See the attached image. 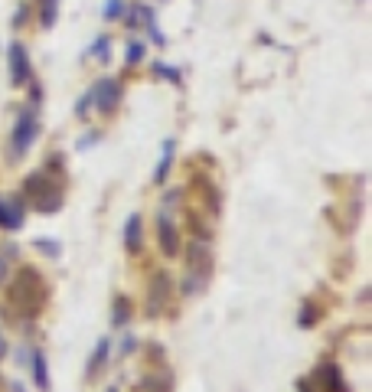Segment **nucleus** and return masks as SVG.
Here are the masks:
<instances>
[{
    "label": "nucleus",
    "mask_w": 372,
    "mask_h": 392,
    "mask_svg": "<svg viewBox=\"0 0 372 392\" xmlns=\"http://www.w3.org/2000/svg\"><path fill=\"white\" fill-rule=\"evenodd\" d=\"M147 33H150V39H154L157 46H167V37H163L161 30H157V23H150V26H147Z\"/></svg>",
    "instance_id": "obj_23"
},
{
    "label": "nucleus",
    "mask_w": 372,
    "mask_h": 392,
    "mask_svg": "<svg viewBox=\"0 0 372 392\" xmlns=\"http://www.w3.org/2000/svg\"><path fill=\"white\" fill-rule=\"evenodd\" d=\"M39 135V121L33 111H23L20 118H17V124H13L10 131V160H20L33 147V141H37Z\"/></svg>",
    "instance_id": "obj_4"
},
{
    "label": "nucleus",
    "mask_w": 372,
    "mask_h": 392,
    "mask_svg": "<svg viewBox=\"0 0 372 392\" xmlns=\"http://www.w3.org/2000/svg\"><path fill=\"white\" fill-rule=\"evenodd\" d=\"M154 75H161V79H170V82H180V72H176L174 66H163V62H157V66H154Z\"/></svg>",
    "instance_id": "obj_21"
},
{
    "label": "nucleus",
    "mask_w": 372,
    "mask_h": 392,
    "mask_svg": "<svg viewBox=\"0 0 372 392\" xmlns=\"http://www.w3.org/2000/svg\"><path fill=\"white\" fill-rule=\"evenodd\" d=\"M124 245H127V252H141V216L137 213H131L124 222Z\"/></svg>",
    "instance_id": "obj_11"
},
{
    "label": "nucleus",
    "mask_w": 372,
    "mask_h": 392,
    "mask_svg": "<svg viewBox=\"0 0 372 392\" xmlns=\"http://www.w3.org/2000/svg\"><path fill=\"white\" fill-rule=\"evenodd\" d=\"M157 242H161V252L167 258H176L180 255V233H176V226L170 219H163L161 216V222H157Z\"/></svg>",
    "instance_id": "obj_8"
},
{
    "label": "nucleus",
    "mask_w": 372,
    "mask_h": 392,
    "mask_svg": "<svg viewBox=\"0 0 372 392\" xmlns=\"http://www.w3.org/2000/svg\"><path fill=\"white\" fill-rule=\"evenodd\" d=\"M212 278V248L206 239H196L189 242V252H186V282H183V294H199L206 291V284Z\"/></svg>",
    "instance_id": "obj_2"
},
{
    "label": "nucleus",
    "mask_w": 372,
    "mask_h": 392,
    "mask_svg": "<svg viewBox=\"0 0 372 392\" xmlns=\"http://www.w3.org/2000/svg\"><path fill=\"white\" fill-rule=\"evenodd\" d=\"M101 17L112 23V20H121L124 17V0H105V10H101Z\"/></svg>",
    "instance_id": "obj_18"
},
{
    "label": "nucleus",
    "mask_w": 372,
    "mask_h": 392,
    "mask_svg": "<svg viewBox=\"0 0 372 392\" xmlns=\"http://www.w3.org/2000/svg\"><path fill=\"white\" fill-rule=\"evenodd\" d=\"M7 301L17 314H23V317H33L39 314L46 301H50V288L43 282V275L37 268H20L17 278H10L7 284Z\"/></svg>",
    "instance_id": "obj_1"
},
{
    "label": "nucleus",
    "mask_w": 372,
    "mask_h": 392,
    "mask_svg": "<svg viewBox=\"0 0 372 392\" xmlns=\"http://www.w3.org/2000/svg\"><path fill=\"white\" fill-rule=\"evenodd\" d=\"M23 226V203L17 196H0V229H20Z\"/></svg>",
    "instance_id": "obj_9"
},
{
    "label": "nucleus",
    "mask_w": 372,
    "mask_h": 392,
    "mask_svg": "<svg viewBox=\"0 0 372 392\" xmlns=\"http://www.w3.org/2000/svg\"><path fill=\"white\" fill-rule=\"evenodd\" d=\"M150 23H154V10H150L147 3H134V7L127 10V26H131V30H137V26L147 30Z\"/></svg>",
    "instance_id": "obj_12"
},
{
    "label": "nucleus",
    "mask_w": 372,
    "mask_h": 392,
    "mask_svg": "<svg viewBox=\"0 0 372 392\" xmlns=\"http://www.w3.org/2000/svg\"><path fill=\"white\" fill-rule=\"evenodd\" d=\"M170 389H174L170 376H147L141 382V392H170Z\"/></svg>",
    "instance_id": "obj_15"
},
{
    "label": "nucleus",
    "mask_w": 372,
    "mask_h": 392,
    "mask_svg": "<svg viewBox=\"0 0 372 392\" xmlns=\"http://www.w3.org/2000/svg\"><path fill=\"white\" fill-rule=\"evenodd\" d=\"M39 3H59V0H39Z\"/></svg>",
    "instance_id": "obj_28"
},
{
    "label": "nucleus",
    "mask_w": 372,
    "mask_h": 392,
    "mask_svg": "<svg viewBox=\"0 0 372 392\" xmlns=\"http://www.w3.org/2000/svg\"><path fill=\"white\" fill-rule=\"evenodd\" d=\"M13 392H23V386H20V382H13Z\"/></svg>",
    "instance_id": "obj_27"
},
{
    "label": "nucleus",
    "mask_w": 372,
    "mask_h": 392,
    "mask_svg": "<svg viewBox=\"0 0 372 392\" xmlns=\"http://www.w3.org/2000/svg\"><path fill=\"white\" fill-rule=\"evenodd\" d=\"M108 353H112V340L101 337L99 346H95V353H92V363H88V369H85V380H95V376H99L101 366L108 363Z\"/></svg>",
    "instance_id": "obj_10"
},
{
    "label": "nucleus",
    "mask_w": 372,
    "mask_h": 392,
    "mask_svg": "<svg viewBox=\"0 0 372 392\" xmlns=\"http://www.w3.org/2000/svg\"><path fill=\"white\" fill-rule=\"evenodd\" d=\"M10 278V271H7V255H0V284Z\"/></svg>",
    "instance_id": "obj_24"
},
{
    "label": "nucleus",
    "mask_w": 372,
    "mask_h": 392,
    "mask_svg": "<svg viewBox=\"0 0 372 392\" xmlns=\"http://www.w3.org/2000/svg\"><path fill=\"white\" fill-rule=\"evenodd\" d=\"M33 382H37V389L39 392H50V366H46V356L33 353Z\"/></svg>",
    "instance_id": "obj_14"
},
{
    "label": "nucleus",
    "mask_w": 372,
    "mask_h": 392,
    "mask_svg": "<svg viewBox=\"0 0 372 392\" xmlns=\"http://www.w3.org/2000/svg\"><path fill=\"white\" fill-rule=\"evenodd\" d=\"M167 301H170V275H167V271H157V275L150 278V288H147V314L150 317H157Z\"/></svg>",
    "instance_id": "obj_6"
},
{
    "label": "nucleus",
    "mask_w": 372,
    "mask_h": 392,
    "mask_svg": "<svg viewBox=\"0 0 372 392\" xmlns=\"http://www.w3.org/2000/svg\"><path fill=\"white\" fill-rule=\"evenodd\" d=\"M13 23H17V26L26 23V7H20V10H17V20H13Z\"/></svg>",
    "instance_id": "obj_25"
},
{
    "label": "nucleus",
    "mask_w": 372,
    "mask_h": 392,
    "mask_svg": "<svg viewBox=\"0 0 372 392\" xmlns=\"http://www.w3.org/2000/svg\"><path fill=\"white\" fill-rule=\"evenodd\" d=\"M92 105H95V98H92V88H88L85 95L79 98V101H75V115H79V118H85L88 115V108H92Z\"/></svg>",
    "instance_id": "obj_20"
},
{
    "label": "nucleus",
    "mask_w": 372,
    "mask_h": 392,
    "mask_svg": "<svg viewBox=\"0 0 372 392\" xmlns=\"http://www.w3.org/2000/svg\"><path fill=\"white\" fill-rule=\"evenodd\" d=\"M92 98H95V108L101 115H112L118 108V101H121V82L118 79H99L95 88H92Z\"/></svg>",
    "instance_id": "obj_5"
},
{
    "label": "nucleus",
    "mask_w": 372,
    "mask_h": 392,
    "mask_svg": "<svg viewBox=\"0 0 372 392\" xmlns=\"http://www.w3.org/2000/svg\"><path fill=\"white\" fill-rule=\"evenodd\" d=\"M144 43H141V39H134V43H127V52H124V62H127V66H137V62L144 59Z\"/></svg>",
    "instance_id": "obj_19"
},
{
    "label": "nucleus",
    "mask_w": 372,
    "mask_h": 392,
    "mask_svg": "<svg viewBox=\"0 0 372 392\" xmlns=\"http://www.w3.org/2000/svg\"><path fill=\"white\" fill-rule=\"evenodd\" d=\"M26 196H30V203H33V209L37 213H56V209L62 206V193H59V186L52 184V177L46 170H37L33 177H26V184H23Z\"/></svg>",
    "instance_id": "obj_3"
},
{
    "label": "nucleus",
    "mask_w": 372,
    "mask_h": 392,
    "mask_svg": "<svg viewBox=\"0 0 372 392\" xmlns=\"http://www.w3.org/2000/svg\"><path fill=\"white\" fill-rule=\"evenodd\" d=\"M37 248H43L46 255H59V242H52V239H37Z\"/></svg>",
    "instance_id": "obj_22"
},
{
    "label": "nucleus",
    "mask_w": 372,
    "mask_h": 392,
    "mask_svg": "<svg viewBox=\"0 0 372 392\" xmlns=\"http://www.w3.org/2000/svg\"><path fill=\"white\" fill-rule=\"evenodd\" d=\"M7 56H10V82H13V86H23V82H30L33 66H30V56H26L23 43H13Z\"/></svg>",
    "instance_id": "obj_7"
},
{
    "label": "nucleus",
    "mask_w": 372,
    "mask_h": 392,
    "mask_svg": "<svg viewBox=\"0 0 372 392\" xmlns=\"http://www.w3.org/2000/svg\"><path fill=\"white\" fill-rule=\"evenodd\" d=\"M108 392H118V389H108Z\"/></svg>",
    "instance_id": "obj_29"
},
{
    "label": "nucleus",
    "mask_w": 372,
    "mask_h": 392,
    "mask_svg": "<svg viewBox=\"0 0 372 392\" xmlns=\"http://www.w3.org/2000/svg\"><path fill=\"white\" fill-rule=\"evenodd\" d=\"M174 154H176V144H174V141H167V144H163V154H161V164H157V170H154V184H163V180L170 177Z\"/></svg>",
    "instance_id": "obj_13"
},
{
    "label": "nucleus",
    "mask_w": 372,
    "mask_h": 392,
    "mask_svg": "<svg viewBox=\"0 0 372 392\" xmlns=\"http://www.w3.org/2000/svg\"><path fill=\"white\" fill-rule=\"evenodd\" d=\"M127 317H131V301H127V297H118V301H114V314H112V327H124Z\"/></svg>",
    "instance_id": "obj_16"
},
{
    "label": "nucleus",
    "mask_w": 372,
    "mask_h": 392,
    "mask_svg": "<svg viewBox=\"0 0 372 392\" xmlns=\"http://www.w3.org/2000/svg\"><path fill=\"white\" fill-rule=\"evenodd\" d=\"M88 56H95V59L108 62V59H112V39H108V37H99V39H95V46L88 49Z\"/></svg>",
    "instance_id": "obj_17"
},
{
    "label": "nucleus",
    "mask_w": 372,
    "mask_h": 392,
    "mask_svg": "<svg viewBox=\"0 0 372 392\" xmlns=\"http://www.w3.org/2000/svg\"><path fill=\"white\" fill-rule=\"evenodd\" d=\"M3 356H7V340L0 337V360H3Z\"/></svg>",
    "instance_id": "obj_26"
}]
</instances>
